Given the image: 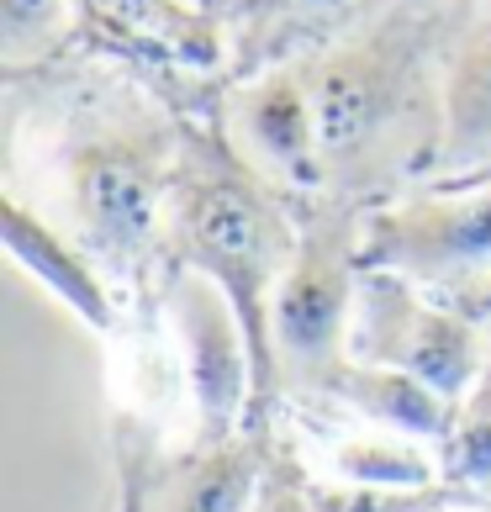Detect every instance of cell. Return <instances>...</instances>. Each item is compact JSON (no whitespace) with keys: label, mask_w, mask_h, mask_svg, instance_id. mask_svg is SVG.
<instances>
[{"label":"cell","mask_w":491,"mask_h":512,"mask_svg":"<svg viewBox=\"0 0 491 512\" xmlns=\"http://www.w3.org/2000/svg\"><path fill=\"white\" fill-rule=\"evenodd\" d=\"M0 27H6V64L22 69L64 37L69 6L64 0H0Z\"/></svg>","instance_id":"cell-15"},{"label":"cell","mask_w":491,"mask_h":512,"mask_svg":"<svg viewBox=\"0 0 491 512\" xmlns=\"http://www.w3.org/2000/svg\"><path fill=\"white\" fill-rule=\"evenodd\" d=\"M465 6L470 0H391L338 43L301 53L333 201L375 212L433 180L444 69Z\"/></svg>","instance_id":"cell-1"},{"label":"cell","mask_w":491,"mask_h":512,"mask_svg":"<svg viewBox=\"0 0 491 512\" xmlns=\"http://www.w3.org/2000/svg\"><path fill=\"white\" fill-rule=\"evenodd\" d=\"M486 307H491V296H486V301H481V307H476V317H481V312H486Z\"/></svg>","instance_id":"cell-17"},{"label":"cell","mask_w":491,"mask_h":512,"mask_svg":"<svg viewBox=\"0 0 491 512\" xmlns=\"http://www.w3.org/2000/svg\"><path fill=\"white\" fill-rule=\"evenodd\" d=\"M433 180L439 185L491 180V0H470L455 43H449L444 138Z\"/></svg>","instance_id":"cell-10"},{"label":"cell","mask_w":491,"mask_h":512,"mask_svg":"<svg viewBox=\"0 0 491 512\" xmlns=\"http://www.w3.org/2000/svg\"><path fill=\"white\" fill-rule=\"evenodd\" d=\"M333 476L344 486H386V491H423L444 486V449L407 439V433H370L333 449Z\"/></svg>","instance_id":"cell-13"},{"label":"cell","mask_w":491,"mask_h":512,"mask_svg":"<svg viewBox=\"0 0 491 512\" xmlns=\"http://www.w3.org/2000/svg\"><path fill=\"white\" fill-rule=\"evenodd\" d=\"M360 259L476 312L491 296V180H433L365 212Z\"/></svg>","instance_id":"cell-5"},{"label":"cell","mask_w":491,"mask_h":512,"mask_svg":"<svg viewBox=\"0 0 491 512\" xmlns=\"http://www.w3.org/2000/svg\"><path fill=\"white\" fill-rule=\"evenodd\" d=\"M159 301H164V322L180 349L185 386H191L196 439L217 444V439H233V433L254 428L259 365H254V344L243 333L238 307L222 296V286H212L196 270H169Z\"/></svg>","instance_id":"cell-7"},{"label":"cell","mask_w":491,"mask_h":512,"mask_svg":"<svg viewBox=\"0 0 491 512\" xmlns=\"http://www.w3.org/2000/svg\"><path fill=\"white\" fill-rule=\"evenodd\" d=\"M312 407H344L354 417H365L381 433H407L423 444H449L455 433V402H444L439 391H428L423 381H412L402 370H381V365H360L344 359L323 386H317Z\"/></svg>","instance_id":"cell-12"},{"label":"cell","mask_w":491,"mask_h":512,"mask_svg":"<svg viewBox=\"0 0 491 512\" xmlns=\"http://www.w3.org/2000/svg\"><path fill=\"white\" fill-rule=\"evenodd\" d=\"M301 249V212L286 191H275L233 148L222 127H185L175 191L164 222V264L196 270L238 307L243 333L259 365V412L254 423H275V349H270V307Z\"/></svg>","instance_id":"cell-2"},{"label":"cell","mask_w":491,"mask_h":512,"mask_svg":"<svg viewBox=\"0 0 491 512\" xmlns=\"http://www.w3.org/2000/svg\"><path fill=\"white\" fill-rule=\"evenodd\" d=\"M296 212H301V249L286 280L275 286L270 349H275L280 396L312 402L317 386L349 359L354 296H360V275H365V259H360L365 212L333 196L301 201Z\"/></svg>","instance_id":"cell-4"},{"label":"cell","mask_w":491,"mask_h":512,"mask_svg":"<svg viewBox=\"0 0 491 512\" xmlns=\"http://www.w3.org/2000/svg\"><path fill=\"white\" fill-rule=\"evenodd\" d=\"M460 486H423V491H386V486H312L317 512H444Z\"/></svg>","instance_id":"cell-16"},{"label":"cell","mask_w":491,"mask_h":512,"mask_svg":"<svg viewBox=\"0 0 491 512\" xmlns=\"http://www.w3.org/2000/svg\"><path fill=\"white\" fill-rule=\"evenodd\" d=\"M275 460V428L254 423L217 444L154 454L132 423H117V512H254L264 470Z\"/></svg>","instance_id":"cell-8"},{"label":"cell","mask_w":491,"mask_h":512,"mask_svg":"<svg viewBox=\"0 0 491 512\" xmlns=\"http://www.w3.org/2000/svg\"><path fill=\"white\" fill-rule=\"evenodd\" d=\"M222 132L249 159L275 191H286L296 206L328 196L323 169V132H317V101L307 80V59H286L254 74L243 90H233Z\"/></svg>","instance_id":"cell-9"},{"label":"cell","mask_w":491,"mask_h":512,"mask_svg":"<svg viewBox=\"0 0 491 512\" xmlns=\"http://www.w3.org/2000/svg\"><path fill=\"white\" fill-rule=\"evenodd\" d=\"M481 317H486V359H481L476 386L455 407V433L444 444V481L460 491L491 481V307Z\"/></svg>","instance_id":"cell-14"},{"label":"cell","mask_w":491,"mask_h":512,"mask_svg":"<svg viewBox=\"0 0 491 512\" xmlns=\"http://www.w3.org/2000/svg\"><path fill=\"white\" fill-rule=\"evenodd\" d=\"M180 132L138 96H122L69 132L59 154L69 233L85 243L106 275L143 286L164 259L169 191H175Z\"/></svg>","instance_id":"cell-3"},{"label":"cell","mask_w":491,"mask_h":512,"mask_svg":"<svg viewBox=\"0 0 491 512\" xmlns=\"http://www.w3.org/2000/svg\"><path fill=\"white\" fill-rule=\"evenodd\" d=\"M349 354L360 365L402 370L460 407L486 359V317L365 264L360 296H354Z\"/></svg>","instance_id":"cell-6"},{"label":"cell","mask_w":491,"mask_h":512,"mask_svg":"<svg viewBox=\"0 0 491 512\" xmlns=\"http://www.w3.org/2000/svg\"><path fill=\"white\" fill-rule=\"evenodd\" d=\"M0 212H6V249L27 275L43 280L85 328H96V333L117 328V296H111L96 254H90L80 238L59 233V227H53L48 217H37L22 196H6Z\"/></svg>","instance_id":"cell-11"}]
</instances>
